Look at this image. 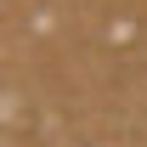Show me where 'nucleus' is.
<instances>
[]
</instances>
